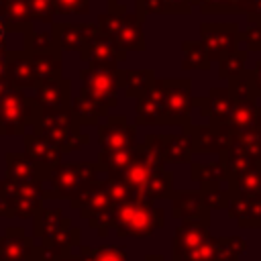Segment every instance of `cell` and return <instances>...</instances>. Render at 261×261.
I'll return each instance as SVG.
<instances>
[{
  "label": "cell",
  "mask_w": 261,
  "mask_h": 261,
  "mask_svg": "<svg viewBox=\"0 0 261 261\" xmlns=\"http://www.w3.org/2000/svg\"><path fill=\"white\" fill-rule=\"evenodd\" d=\"M145 18L137 12H128L126 4L108 0V10L98 16V31L110 37L122 51H145Z\"/></svg>",
  "instance_id": "1"
},
{
  "label": "cell",
  "mask_w": 261,
  "mask_h": 261,
  "mask_svg": "<svg viewBox=\"0 0 261 261\" xmlns=\"http://www.w3.org/2000/svg\"><path fill=\"white\" fill-rule=\"evenodd\" d=\"M33 133L55 143L63 155L80 151L82 147H86L90 143V135L82 133V124L77 122L71 108L41 110L33 124Z\"/></svg>",
  "instance_id": "2"
},
{
  "label": "cell",
  "mask_w": 261,
  "mask_h": 261,
  "mask_svg": "<svg viewBox=\"0 0 261 261\" xmlns=\"http://www.w3.org/2000/svg\"><path fill=\"white\" fill-rule=\"evenodd\" d=\"M165 224V212L151 200H130L118 204L112 216V228L118 237L145 239Z\"/></svg>",
  "instance_id": "3"
},
{
  "label": "cell",
  "mask_w": 261,
  "mask_h": 261,
  "mask_svg": "<svg viewBox=\"0 0 261 261\" xmlns=\"http://www.w3.org/2000/svg\"><path fill=\"white\" fill-rule=\"evenodd\" d=\"M98 173H100L98 163H92V161L63 163L61 161L47 175L45 184H49V188H45V198L71 200L80 190H84L90 181H94Z\"/></svg>",
  "instance_id": "4"
},
{
  "label": "cell",
  "mask_w": 261,
  "mask_h": 261,
  "mask_svg": "<svg viewBox=\"0 0 261 261\" xmlns=\"http://www.w3.org/2000/svg\"><path fill=\"white\" fill-rule=\"evenodd\" d=\"M45 184L31 181L18 184L10 179H0V216L8 218H31L43 208Z\"/></svg>",
  "instance_id": "5"
},
{
  "label": "cell",
  "mask_w": 261,
  "mask_h": 261,
  "mask_svg": "<svg viewBox=\"0 0 261 261\" xmlns=\"http://www.w3.org/2000/svg\"><path fill=\"white\" fill-rule=\"evenodd\" d=\"M69 202H71V208L80 210V214L90 222L92 228H98L100 234L106 237L108 228H112V216H114L116 206L106 192L104 179L90 181Z\"/></svg>",
  "instance_id": "6"
},
{
  "label": "cell",
  "mask_w": 261,
  "mask_h": 261,
  "mask_svg": "<svg viewBox=\"0 0 261 261\" xmlns=\"http://www.w3.org/2000/svg\"><path fill=\"white\" fill-rule=\"evenodd\" d=\"M39 112L41 108L33 96L8 88L0 96V135H24L27 128H33Z\"/></svg>",
  "instance_id": "7"
},
{
  "label": "cell",
  "mask_w": 261,
  "mask_h": 261,
  "mask_svg": "<svg viewBox=\"0 0 261 261\" xmlns=\"http://www.w3.org/2000/svg\"><path fill=\"white\" fill-rule=\"evenodd\" d=\"M159 90L163 110H165V126H184L190 124V114L194 108L192 98V82L186 77L179 80H155Z\"/></svg>",
  "instance_id": "8"
},
{
  "label": "cell",
  "mask_w": 261,
  "mask_h": 261,
  "mask_svg": "<svg viewBox=\"0 0 261 261\" xmlns=\"http://www.w3.org/2000/svg\"><path fill=\"white\" fill-rule=\"evenodd\" d=\"M80 88L112 108L118 104V90H122V69L118 65H86L80 69Z\"/></svg>",
  "instance_id": "9"
},
{
  "label": "cell",
  "mask_w": 261,
  "mask_h": 261,
  "mask_svg": "<svg viewBox=\"0 0 261 261\" xmlns=\"http://www.w3.org/2000/svg\"><path fill=\"white\" fill-rule=\"evenodd\" d=\"M143 143L163 163H190L194 155V124L179 126V133H149Z\"/></svg>",
  "instance_id": "10"
},
{
  "label": "cell",
  "mask_w": 261,
  "mask_h": 261,
  "mask_svg": "<svg viewBox=\"0 0 261 261\" xmlns=\"http://www.w3.org/2000/svg\"><path fill=\"white\" fill-rule=\"evenodd\" d=\"M200 41L208 49L212 61H218L226 53L239 49L241 43V27L239 22H202L200 24Z\"/></svg>",
  "instance_id": "11"
},
{
  "label": "cell",
  "mask_w": 261,
  "mask_h": 261,
  "mask_svg": "<svg viewBox=\"0 0 261 261\" xmlns=\"http://www.w3.org/2000/svg\"><path fill=\"white\" fill-rule=\"evenodd\" d=\"M98 145L100 151L130 149L137 145V126L124 114H108L106 122L98 124Z\"/></svg>",
  "instance_id": "12"
},
{
  "label": "cell",
  "mask_w": 261,
  "mask_h": 261,
  "mask_svg": "<svg viewBox=\"0 0 261 261\" xmlns=\"http://www.w3.org/2000/svg\"><path fill=\"white\" fill-rule=\"evenodd\" d=\"M51 33L57 49L61 51H82L100 33L96 22H53Z\"/></svg>",
  "instance_id": "13"
},
{
  "label": "cell",
  "mask_w": 261,
  "mask_h": 261,
  "mask_svg": "<svg viewBox=\"0 0 261 261\" xmlns=\"http://www.w3.org/2000/svg\"><path fill=\"white\" fill-rule=\"evenodd\" d=\"M163 167V161L145 145V143H141V145H137V153H135V157H133V161L126 165V169L124 171H120V175H122V179L130 186V188H135L137 192L147 184V179L157 171V169H161Z\"/></svg>",
  "instance_id": "14"
},
{
  "label": "cell",
  "mask_w": 261,
  "mask_h": 261,
  "mask_svg": "<svg viewBox=\"0 0 261 261\" xmlns=\"http://www.w3.org/2000/svg\"><path fill=\"white\" fill-rule=\"evenodd\" d=\"M194 106L200 110L202 116L210 118V124H222L234 110L237 100L232 96V92L226 88H212L208 92V96L202 98H194Z\"/></svg>",
  "instance_id": "15"
},
{
  "label": "cell",
  "mask_w": 261,
  "mask_h": 261,
  "mask_svg": "<svg viewBox=\"0 0 261 261\" xmlns=\"http://www.w3.org/2000/svg\"><path fill=\"white\" fill-rule=\"evenodd\" d=\"M208 218L210 216L181 220V224L177 226L175 237H173V257H179V255L212 241L210 230H208Z\"/></svg>",
  "instance_id": "16"
},
{
  "label": "cell",
  "mask_w": 261,
  "mask_h": 261,
  "mask_svg": "<svg viewBox=\"0 0 261 261\" xmlns=\"http://www.w3.org/2000/svg\"><path fill=\"white\" fill-rule=\"evenodd\" d=\"M71 80L57 77L51 82H43L35 88L33 100L41 110H63L71 108Z\"/></svg>",
  "instance_id": "17"
},
{
  "label": "cell",
  "mask_w": 261,
  "mask_h": 261,
  "mask_svg": "<svg viewBox=\"0 0 261 261\" xmlns=\"http://www.w3.org/2000/svg\"><path fill=\"white\" fill-rule=\"evenodd\" d=\"M128 57L126 51H122L110 37L98 33L86 49L80 51V61L88 65H118Z\"/></svg>",
  "instance_id": "18"
},
{
  "label": "cell",
  "mask_w": 261,
  "mask_h": 261,
  "mask_svg": "<svg viewBox=\"0 0 261 261\" xmlns=\"http://www.w3.org/2000/svg\"><path fill=\"white\" fill-rule=\"evenodd\" d=\"M39 255L33 239L20 226H10L0 237V261H29Z\"/></svg>",
  "instance_id": "19"
},
{
  "label": "cell",
  "mask_w": 261,
  "mask_h": 261,
  "mask_svg": "<svg viewBox=\"0 0 261 261\" xmlns=\"http://www.w3.org/2000/svg\"><path fill=\"white\" fill-rule=\"evenodd\" d=\"M4 163H6V179L10 181H18V184H31V181H47L49 171L43 169L37 161H33L27 153H6L4 155Z\"/></svg>",
  "instance_id": "20"
},
{
  "label": "cell",
  "mask_w": 261,
  "mask_h": 261,
  "mask_svg": "<svg viewBox=\"0 0 261 261\" xmlns=\"http://www.w3.org/2000/svg\"><path fill=\"white\" fill-rule=\"evenodd\" d=\"M135 126H165V110L155 84L135 98Z\"/></svg>",
  "instance_id": "21"
},
{
  "label": "cell",
  "mask_w": 261,
  "mask_h": 261,
  "mask_svg": "<svg viewBox=\"0 0 261 261\" xmlns=\"http://www.w3.org/2000/svg\"><path fill=\"white\" fill-rule=\"evenodd\" d=\"M234 135L226 133L216 124H194V153L200 155H220L230 143Z\"/></svg>",
  "instance_id": "22"
},
{
  "label": "cell",
  "mask_w": 261,
  "mask_h": 261,
  "mask_svg": "<svg viewBox=\"0 0 261 261\" xmlns=\"http://www.w3.org/2000/svg\"><path fill=\"white\" fill-rule=\"evenodd\" d=\"M22 141H24V153L33 159V161H37L43 169H47V171H51L57 163H61V157H63V153H61V149L55 145V143H51L49 139H45V137H41V135H37V133H24L22 135Z\"/></svg>",
  "instance_id": "23"
},
{
  "label": "cell",
  "mask_w": 261,
  "mask_h": 261,
  "mask_svg": "<svg viewBox=\"0 0 261 261\" xmlns=\"http://www.w3.org/2000/svg\"><path fill=\"white\" fill-rule=\"evenodd\" d=\"M6 82L10 84V88L14 90H35L39 84L31 71V65H29V59H27V53L20 49V51H6Z\"/></svg>",
  "instance_id": "24"
},
{
  "label": "cell",
  "mask_w": 261,
  "mask_h": 261,
  "mask_svg": "<svg viewBox=\"0 0 261 261\" xmlns=\"http://www.w3.org/2000/svg\"><path fill=\"white\" fill-rule=\"evenodd\" d=\"M31 71L37 80V84L51 82L61 77L63 71V59H61V49H51V51H39V53H27Z\"/></svg>",
  "instance_id": "25"
},
{
  "label": "cell",
  "mask_w": 261,
  "mask_h": 261,
  "mask_svg": "<svg viewBox=\"0 0 261 261\" xmlns=\"http://www.w3.org/2000/svg\"><path fill=\"white\" fill-rule=\"evenodd\" d=\"M71 110H73V114L82 126H98L100 120L104 116H108L110 108L80 88V92L71 98Z\"/></svg>",
  "instance_id": "26"
},
{
  "label": "cell",
  "mask_w": 261,
  "mask_h": 261,
  "mask_svg": "<svg viewBox=\"0 0 261 261\" xmlns=\"http://www.w3.org/2000/svg\"><path fill=\"white\" fill-rule=\"evenodd\" d=\"M171 206H173V216L179 220H190V218H204L210 216V210L204 206L202 192L200 190H184V192H173L171 196Z\"/></svg>",
  "instance_id": "27"
},
{
  "label": "cell",
  "mask_w": 261,
  "mask_h": 261,
  "mask_svg": "<svg viewBox=\"0 0 261 261\" xmlns=\"http://www.w3.org/2000/svg\"><path fill=\"white\" fill-rule=\"evenodd\" d=\"M259 122H261L259 102H237L232 114L218 126L224 128L230 135H237V133H243V130H249V128L257 126Z\"/></svg>",
  "instance_id": "28"
},
{
  "label": "cell",
  "mask_w": 261,
  "mask_h": 261,
  "mask_svg": "<svg viewBox=\"0 0 261 261\" xmlns=\"http://www.w3.org/2000/svg\"><path fill=\"white\" fill-rule=\"evenodd\" d=\"M228 214L239 222V226L257 228L261 226V196H232L228 204Z\"/></svg>",
  "instance_id": "29"
},
{
  "label": "cell",
  "mask_w": 261,
  "mask_h": 261,
  "mask_svg": "<svg viewBox=\"0 0 261 261\" xmlns=\"http://www.w3.org/2000/svg\"><path fill=\"white\" fill-rule=\"evenodd\" d=\"M0 20L8 29V33H27L33 27V18L27 6V0H8L0 2Z\"/></svg>",
  "instance_id": "30"
},
{
  "label": "cell",
  "mask_w": 261,
  "mask_h": 261,
  "mask_svg": "<svg viewBox=\"0 0 261 261\" xmlns=\"http://www.w3.org/2000/svg\"><path fill=\"white\" fill-rule=\"evenodd\" d=\"M226 181L230 196H243V198L261 196V163H255L234 175H228Z\"/></svg>",
  "instance_id": "31"
},
{
  "label": "cell",
  "mask_w": 261,
  "mask_h": 261,
  "mask_svg": "<svg viewBox=\"0 0 261 261\" xmlns=\"http://www.w3.org/2000/svg\"><path fill=\"white\" fill-rule=\"evenodd\" d=\"M33 218H35V237H39L41 241L53 237L55 232L71 224V220L63 216L59 208H41Z\"/></svg>",
  "instance_id": "32"
},
{
  "label": "cell",
  "mask_w": 261,
  "mask_h": 261,
  "mask_svg": "<svg viewBox=\"0 0 261 261\" xmlns=\"http://www.w3.org/2000/svg\"><path fill=\"white\" fill-rule=\"evenodd\" d=\"M139 196L143 200H165V198H171L173 196V173L167 171V169H157L149 179L147 184L139 190Z\"/></svg>",
  "instance_id": "33"
},
{
  "label": "cell",
  "mask_w": 261,
  "mask_h": 261,
  "mask_svg": "<svg viewBox=\"0 0 261 261\" xmlns=\"http://www.w3.org/2000/svg\"><path fill=\"white\" fill-rule=\"evenodd\" d=\"M210 65H212V59L202 41H190V39L181 41V69L208 71Z\"/></svg>",
  "instance_id": "34"
},
{
  "label": "cell",
  "mask_w": 261,
  "mask_h": 261,
  "mask_svg": "<svg viewBox=\"0 0 261 261\" xmlns=\"http://www.w3.org/2000/svg\"><path fill=\"white\" fill-rule=\"evenodd\" d=\"M155 69H122V90L128 98H139L155 84Z\"/></svg>",
  "instance_id": "35"
},
{
  "label": "cell",
  "mask_w": 261,
  "mask_h": 261,
  "mask_svg": "<svg viewBox=\"0 0 261 261\" xmlns=\"http://www.w3.org/2000/svg\"><path fill=\"white\" fill-rule=\"evenodd\" d=\"M190 177L192 181H198L200 186H208V184H222L226 181V167L224 163L218 161H210V163H202V161H190Z\"/></svg>",
  "instance_id": "36"
},
{
  "label": "cell",
  "mask_w": 261,
  "mask_h": 261,
  "mask_svg": "<svg viewBox=\"0 0 261 261\" xmlns=\"http://www.w3.org/2000/svg\"><path fill=\"white\" fill-rule=\"evenodd\" d=\"M137 153V145L130 149H114V151H100L98 155V167L104 173H120L126 169V165L133 161Z\"/></svg>",
  "instance_id": "37"
},
{
  "label": "cell",
  "mask_w": 261,
  "mask_h": 261,
  "mask_svg": "<svg viewBox=\"0 0 261 261\" xmlns=\"http://www.w3.org/2000/svg\"><path fill=\"white\" fill-rule=\"evenodd\" d=\"M247 57H249V51L245 49H237L232 53H226L224 57H220L216 63H218V77L220 80H237L239 75L245 73V65H247Z\"/></svg>",
  "instance_id": "38"
},
{
  "label": "cell",
  "mask_w": 261,
  "mask_h": 261,
  "mask_svg": "<svg viewBox=\"0 0 261 261\" xmlns=\"http://www.w3.org/2000/svg\"><path fill=\"white\" fill-rule=\"evenodd\" d=\"M104 184H106V192H108L110 200L114 202V206L124 204V202H130V200H143V198L139 196V192H137L135 188H130V186L122 179L120 173H106Z\"/></svg>",
  "instance_id": "39"
},
{
  "label": "cell",
  "mask_w": 261,
  "mask_h": 261,
  "mask_svg": "<svg viewBox=\"0 0 261 261\" xmlns=\"http://www.w3.org/2000/svg\"><path fill=\"white\" fill-rule=\"evenodd\" d=\"M247 243L241 237H222L214 239V261H237L241 253H245Z\"/></svg>",
  "instance_id": "40"
},
{
  "label": "cell",
  "mask_w": 261,
  "mask_h": 261,
  "mask_svg": "<svg viewBox=\"0 0 261 261\" xmlns=\"http://www.w3.org/2000/svg\"><path fill=\"white\" fill-rule=\"evenodd\" d=\"M255 163H261V122L249 130L237 133L232 139Z\"/></svg>",
  "instance_id": "41"
},
{
  "label": "cell",
  "mask_w": 261,
  "mask_h": 261,
  "mask_svg": "<svg viewBox=\"0 0 261 261\" xmlns=\"http://www.w3.org/2000/svg\"><path fill=\"white\" fill-rule=\"evenodd\" d=\"M51 49H57L51 31L31 29L22 35V51L24 53H39V51H51Z\"/></svg>",
  "instance_id": "42"
},
{
  "label": "cell",
  "mask_w": 261,
  "mask_h": 261,
  "mask_svg": "<svg viewBox=\"0 0 261 261\" xmlns=\"http://www.w3.org/2000/svg\"><path fill=\"white\" fill-rule=\"evenodd\" d=\"M200 192H202V200H204V206L208 210H222V208H228L230 204V190L226 188H220V184H208V186H200Z\"/></svg>",
  "instance_id": "43"
},
{
  "label": "cell",
  "mask_w": 261,
  "mask_h": 261,
  "mask_svg": "<svg viewBox=\"0 0 261 261\" xmlns=\"http://www.w3.org/2000/svg\"><path fill=\"white\" fill-rule=\"evenodd\" d=\"M228 90L232 92L234 100L237 102H257L259 100V94L251 82V73L249 69H245L243 75H239L237 80H230L228 82Z\"/></svg>",
  "instance_id": "44"
},
{
  "label": "cell",
  "mask_w": 261,
  "mask_h": 261,
  "mask_svg": "<svg viewBox=\"0 0 261 261\" xmlns=\"http://www.w3.org/2000/svg\"><path fill=\"white\" fill-rule=\"evenodd\" d=\"M82 261H126V253L122 247H82L80 251Z\"/></svg>",
  "instance_id": "45"
},
{
  "label": "cell",
  "mask_w": 261,
  "mask_h": 261,
  "mask_svg": "<svg viewBox=\"0 0 261 261\" xmlns=\"http://www.w3.org/2000/svg\"><path fill=\"white\" fill-rule=\"evenodd\" d=\"M29 12L33 22H43V24H53L57 10H55V2L53 0H27Z\"/></svg>",
  "instance_id": "46"
},
{
  "label": "cell",
  "mask_w": 261,
  "mask_h": 261,
  "mask_svg": "<svg viewBox=\"0 0 261 261\" xmlns=\"http://www.w3.org/2000/svg\"><path fill=\"white\" fill-rule=\"evenodd\" d=\"M135 12L143 18L149 14H177L171 0H135Z\"/></svg>",
  "instance_id": "47"
},
{
  "label": "cell",
  "mask_w": 261,
  "mask_h": 261,
  "mask_svg": "<svg viewBox=\"0 0 261 261\" xmlns=\"http://www.w3.org/2000/svg\"><path fill=\"white\" fill-rule=\"evenodd\" d=\"M241 0H192V6H200L204 14H237Z\"/></svg>",
  "instance_id": "48"
},
{
  "label": "cell",
  "mask_w": 261,
  "mask_h": 261,
  "mask_svg": "<svg viewBox=\"0 0 261 261\" xmlns=\"http://www.w3.org/2000/svg\"><path fill=\"white\" fill-rule=\"evenodd\" d=\"M241 41L247 51H261V16H247L245 33H241Z\"/></svg>",
  "instance_id": "49"
},
{
  "label": "cell",
  "mask_w": 261,
  "mask_h": 261,
  "mask_svg": "<svg viewBox=\"0 0 261 261\" xmlns=\"http://www.w3.org/2000/svg\"><path fill=\"white\" fill-rule=\"evenodd\" d=\"M55 10L61 16H86L90 14V0H53Z\"/></svg>",
  "instance_id": "50"
},
{
  "label": "cell",
  "mask_w": 261,
  "mask_h": 261,
  "mask_svg": "<svg viewBox=\"0 0 261 261\" xmlns=\"http://www.w3.org/2000/svg\"><path fill=\"white\" fill-rule=\"evenodd\" d=\"M249 73H251V82H253V86H255V90L261 98V59L255 61V67L249 69Z\"/></svg>",
  "instance_id": "51"
},
{
  "label": "cell",
  "mask_w": 261,
  "mask_h": 261,
  "mask_svg": "<svg viewBox=\"0 0 261 261\" xmlns=\"http://www.w3.org/2000/svg\"><path fill=\"white\" fill-rule=\"evenodd\" d=\"M6 33H8V29H6V27H4V22L0 20V43H2V41H6Z\"/></svg>",
  "instance_id": "52"
},
{
  "label": "cell",
  "mask_w": 261,
  "mask_h": 261,
  "mask_svg": "<svg viewBox=\"0 0 261 261\" xmlns=\"http://www.w3.org/2000/svg\"><path fill=\"white\" fill-rule=\"evenodd\" d=\"M55 261H82V259L80 257H73V255H63V257H59Z\"/></svg>",
  "instance_id": "53"
},
{
  "label": "cell",
  "mask_w": 261,
  "mask_h": 261,
  "mask_svg": "<svg viewBox=\"0 0 261 261\" xmlns=\"http://www.w3.org/2000/svg\"><path fill=\"white\" fill-rule=\"evenodd\" d=\"M145 261H163V257H155V255H153V257H147Z\"/></svg>",
  "instance_id": "54"
},
{
  "label": "cell",
  "mask_w": 261,
  "mask_h": 261,
  "mask_svg": "<svg viewBox=\"0 0 261 261\" xmlns=\"http://www.w3.org/2000/svg\"><path fill=\"white\" fill-rule=\"evenodd\" d=\"M29 261H41V257L37 255V257H33V259H29Z\"/></svg>",
  "instance_id": "55"
},
{
  "label": "cell",
  "mask_w": 261,
  "mask_h": 261,
  "mask_svg": "<svg viewBox=\"0 0 261 261\" xmlns=\"http://www.w3.org/2000/svg\"><path fill=\"white\" fill-rule=\"evenodd\" d=\"M0 2H8V0H0Z\"/></svg>",
  "instance_id": "56"
},
{
  "label": "cell",
  "mask_w": 261,
  "mask_h": 261,
  "mask_svg": "<svg viewBox=\"0 0 261 261\" xmlns=\"http://www.w3.org/2000/svg\"><path fill=\"white\" fill-rule=\"evenodd\" d=\"M192 8H194V6H192Z\"/></svg>",
  "instance_id": "57"
}]
</instances>
